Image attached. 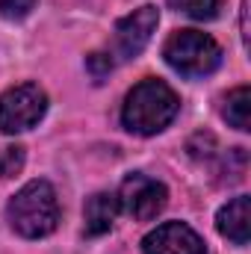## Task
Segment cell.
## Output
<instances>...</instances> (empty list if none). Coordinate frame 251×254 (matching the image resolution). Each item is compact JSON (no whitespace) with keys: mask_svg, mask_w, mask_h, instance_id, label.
<instances>
[{"mask_svg":"<svg viewBox=\"0 0 251 254\" xmlns=\"http://www.w3.org/2000/svg\"><path fill=\"white\" fill-rule=\"evenodd\" d=\"M24 163H27V154H24L21 145H6V148H0V178H15V175H21Z\"/></svg>","mask_w":251,"mask_h":254,"instance_id":"7c38bea8","label":"cell"},{"mask_svg":"<svg viewBox=\"0 0 251 254\" xmlns=\"http://www.w3.org/2000/svg\"><path fill=\"white\" fill-rule=\"evenodd\" d=\"M216 231L234 246H249L251 237V198L237 195L216 213Z\"/></svg>","mask_w":251,"mask_h":254,"instance_id":"ba28073f","label":"cell"},{"mask_svg":"<svg viewBox=\"0 0 251 254\" xmlns=\"http://www.w3.org/2000/svg\"><path fill=\"white\" fill-rule=\"evenodd\" d=\"M169 6L195 21H213L219 12V0H169Z\"/></svg>","mask_w":251,"mask_h":254,"instance_id":"8fae6325","label":"cell"},{"mask_svg":"<svg viewBox=\"0 0 251 254\" xmlns=\"http://www.w3.org/2000/svg\"><path fill=\"white\" fill-rule=\"evenodd\" d=\"M6 219L15 234L24 240H42L60 225V201L57 190L48 181H30L12 195L6 204Z\"/></svg>","mask_w":251,"mask_h":254,"instance_id":"7a4b0ae2","label":"cell"},{"mask_svg":"<svg viewBox=\"0 0 251 254\" xmlns=\"http://www.w3.org/2000/svg\"><path fill=\"white\" fill-rule=\"evenodd\" d=\"M142 252L145 254H207V246L187 222H163L142 240Z\"/></svg>","mask_w":251,"mask_h":254,"instance_id":"52a82bcc","label":"cell"},{"mask_svg":"<svg viewBox=\"0 0 251 254\" xmlns=\"http://www.w3.org/2000/svg\"><path fill=\"white\" fill-rule=\"evenodd\" d=\"M48 113V95L39 83H18L0 95V133L15 136L36 127Z\"/></svg>","mask_w":251,"mask_h":254,"instance_id":"277c9868","label":"cell"},{"mask_svg":"<svg viewBox=\"0 0 251 254\" xmlns=\"http://www.w3.org/2000/svg\"><path fill=\"white\" fill-rule=\"evenodd\" d=\"M122 213L119 207V195L113 192H95L86 207H83V222H86V234L89 237H101L116 225V216Z\"/></svg>","mask_w":251,"mask_h":254,"instance_id":"9c48e42d","label":"cell"},{"mask_svg":"<svg viewBox=\"0 0 251 254\" xmlns=\"http://www.w3.org/2000/svg\"><path fill=\"white\" fill-rule=\"evenodd\" d=\"M39 0H0V18L6 21H21L36 9Z\"/></svg>","mask_w":251,"mask_h":254,"instance_id":"4fadbf2b","label":"cell"},{"mask_svg":"<svg viewBox=\"0 0 251 254\" xmlns=\"http://www.w3.org/2000/svg\"><path fill=\"white\" fill-rule=\"evenodd\" d=\"M163 57L181 77L198 80V77L213 74L222 65V48L213 36L201 30H178L166 39Z\"/></svg>","mask_w":251,"mask_h":254,"instance_id":"3957f363","label":"cell"},{"mask_svg":"<svg viewBox=\"0 0 251 254\" xmlns=\"http://www.w3.org/2000/svg\"><path fill=\"white\" fill-rule=\"evenodd\" d=\"M157 24H160V9H157L154 3H145V6H139V9H133L130 15H125V18L116 24L113 45H110V54H107V57L113 60V65L136 60V57L148 48V42H151Z\"/></svg>","mask_w":251,"mask_h":254,"instance_id":"5b68a950","label":"cell"},{"mask_svg":"<svg viewBox=\"0 0 251 254\" xmlns=\"http://www.w3.org/2000/svg\"><path fill=\"white\" fill-rule=\"evenodd\" d=\"M178 113H181L178 92L169 83L148 77L127 92L122 107V125L136 136H154L172 125Z\"/></svg>","mask_w":251,"mask_h":254,"instance_id":"6da1fadb","label":"cell"},{"mask_svg":"<svg viewBox=\"0 0 251 254\" xmlns=\"http://www.w3.org/2000/svg\"><path fill=\"white\" fill-rule=\"evenodd\" d=\"M169 201V192L160 181L148 178V175H130L122 190H119V207L127 216H133L136 222H151L163 213Z\"/></svg>","mask_w":251,"mask_h":254,"instance_id":"8992f818","label":"cell"},{"mask_svg":"<svg viewBox=\"0 0 251 254\" xmlns=\"http://www.w3.org/2000/svg\"><path fill=\"white\" fill-rule=\"evenodd\" d=\"M222 119L237 130H251V89L237 86L222 101Z\"/></svg>","mask_w":251,"mask_h":254,"instance_id":"30bf717a","label":"cell"}]
</instances>
